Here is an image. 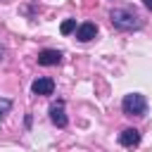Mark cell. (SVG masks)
I'll use <instances>...</instances> for the list:
<instances>
[{
	"mask_svg": "<svg viewBox=\"0 0 152 152\" xmlns=\"http://www.w3.org/2000/svg\"><path fill=\"white\" fill-rule=\"evenodd\" d=\"M109 19H112L114 28H119V31H138V28H142V19L133 10H124V7L112 10Z\"/></svg>",
	"mask_w": 152,
	"mask_h": 152,
	"instance_id": "obj_1",
	"label": "cell"
},
{
	"mask_svg": "<svg viewBox=\"0 0 152 152\" xmlns=\"http://www.w3.org/2000/svg\"><path fill=\"white\" fill-rule=\"evenodd\" d=\"M121 107H124V114H128V116H145V112H147V100H145L140 93H128V95L124 97Z\"/></svg>",
	"mask_w": 152,
	"mask_h": 152,
	"instance_id": "obj_2",
	"label": "cell"
},
{
	"mask_svg": "<svg viewBox=\"0 0 152 152\" xmlns=\"http://www.w3.org/2000/svg\"><path fill=\"white\" fill-rule=\"evenodd\" d=\"M119 142H121V147H128V150L138 147V145H140V131H135V128L121 131V133H119Z\"/></svg>",
	"mask_w": 152,
	"mask_h": 152,
	"instance_id": "obj_3",
	"label": "cell"
},
{
	"mask_svg": "<svg viewBox=\"0 0 152 152\" xmlns=\"http://www.w3.org/2000/svg\"><path fill=\"white\" fill-rule=\"evenodd\" d=\"M97 36V26L93 24V21H83L81 26H76V38L81 40V43H88V40H93Z\"/></svg>",
	"mask_w": 152,
	"mask_h": 152,
	"instance_id": "obj_4",
	"label": "cell"
},
{
	"mask_svg": "<svg viewBox=\"0 0 152 152\" xmlns=\"http://www.w3.org/2000/svg\"><path fill=\"white\" fill-rule=\"evenodd\" d=\"M50 119H52V124H55L57 128H64V126H66V114H64V102H62V100H57V102L50 107Z\"/></svg>",
	"mask_w": 152,
	"mask_h": 152,
	"instance_id": "obj_5",
	"label": "cell"
},
{
	"mask_svg": "<svg viewBox=\"0 0 152 152\" xmlns=\"http://www.w3.org/2000/svg\"><path fill=\"white\" fill-rule=\"evenodd\" d=\"M62 62V52L59 50H40L38 52V64L43 66H55Z\"/></svg>",
	"mask_w": 152,
	"mask_h": 152,
	"instance_id": "obj_6",
	"label": "cell"
},
{
	"mask_svg": "<svg viewBox=\"0 0 152 152\" xmlns=\"http://www.w3.org/2000/svg\"><path fill=\"white\" fill-rule=\"evenodd\" d=\"M31 90H33L36 95H52V90H55V81H52V78H48V76L36 78V81H33V86H31Z\"/></svg>",
	"mask_w": 152,
	"mask_h": 152,
	"instance_id": "obj_7",
	"label": "cell"
},
{
	"mask_svg": "<svg viewBox=\"0 0 152 152\" xmlns=\"http://www.w3.org/2000/svg\"><path fill=\"white\" fill-rule=\"evenodd\" d=\"M59 31H62L64 36H69L71 31H76V19H66V21H62V26H59Z\"/></svg>",
	"mask_w": 152,
	"mask_h": 152,
	"instance_id": "obj_8",
	"label": "cell"
},
{
	"mask_svg": "<svg viewBox=\"0 0 152 152\" xmlns=\"http://www.w3.org/2000/svg\"><path fill=\"white\" fill-rule=\"evenodd\" d=\"M10 107H12V102H10V100H0V119L10 112Z\"/></svg>",
	"mask_w": 152,
	"mask_h": 152,
	"instance_id": "obj_9",
	"label": "cell"
},
{
	"mask_svg": "<svg viewBox=\"0 0 152 152\" xmlns=\"http://www.w3.org/2000/svg\"><path fill=\"white\" fill-rule=\"evenodd\" d=\"M142 5H145V7L150 10V12H152V0H142Z\"/></svg>",
	"mask_w": 152,
	"mask_h": 152,
	"instance_id": "obj_10",
	"label": "cell"
},
{
	"mask_svg": "<svg viewBox=\"0 0 152 152\" xmlns=\"http://www.w3.org/2000/svg\"><path fill=\"white\" fill-rule=\"evenodd\" d=\"M2 57H5V48L0 45V59H2Z\"/></svg>",
	"mask_w": 152,
	"mask_h": 152,
	"instance_id": "obj_11",
	"label": "cell"
}]
</instances>
